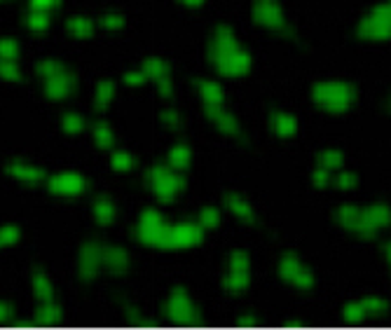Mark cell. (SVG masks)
Segmentation results:
<instances>
[{"mask_svg": "<svg viewBox=\"0 0 391 330\" xmlns=\"http://www.w3.org/2000/svg\"><path fill=\"white\" fill-rule=\"evenodd\" d=\"M19 55V45L12 38H3L0 40V61H14Z\"/></svg>", "mask_w": 391, "mask_h": 330, "instance_id": "30bf717a", "label": "cell"}, {"mask_svg": "<svg viewBox=\"0 0 391 330\" xmlns=\"http://www.w3.org/2000/svg\"><path fill=\"white\" fill-rule=\"evenodd\" d=\"M256 17L258 21H263V24H277V21L281 19V12H279V7H274V3H260L256 7Z\"/></svg>", "mask_w": 391, "mask_h": 330, "instance_id": "ba28073f", "label": "cell"}, {"mask_svg": "<svg viewBox=\"0 0 391 330\" xmlns=\"http://www.w3.org/2000/svg\"><path fill=\"white\" fill-rule=\"evenodd\" d=\"M106 24H108L110 28H118V26L125 24V19H122L120 14H108V17H106Z\"/></svg>", "mask_w": 391, "mask_h": 330, "instance_id": "7402d4cb", "label": "cell"}, {"mask_svg": "<svg viewBox=\"0 0 391 330\" xmlns=\"http://www.w3.org/2000/svg\"><path fill=\"white\" fill-rule=\"evenodd\" d=\"M272 129L277 134L281 136H290V134H295V129H298V122L293 115H288V113H277L272 118Z\"/></svg>", "mask_w": 391, "mask_h": 330, "instance_id": "8992f818", "label": "cell"}, {"mask_svg": "<svg viewBox=\"0 0 391 330\" xmlns=\"http://www.w3.org/2000/svg\"><path fill=\"white\" fill-rule=\"evenodd\" d=\"M84 181L78 171H59L50 178V190L59 195H78L82 193Z\"/></svg>", "mask_w": 391, "mask_h": 330, "instance_id": "7a4b0ae2", "label": "cell"}, {"mask_svg": "<svg viewBox=\"0 0 391 330\" xmlns=\"http://www.w3.org/2000/svg\"><path fill=\"white\" fill-rule=\"evenodd\" d=\"M10 173L14 176L17 181L21 183H30V186H35V183L42 181V171L33 164H12L10 166Z\"/></svg>", "mask_w": 391, "mask_h": 330, "instance_id": "5b68a950", "label": "cell"}, {"mask_svg": "<svg viewBox=\"0 0 391 330\" xmlns=\"http://www.w3.org/2000/svg\"><path fill=\"white\" fill-rule=\"evenodd\" d=\"M94 136H96V141L101 143V145H108V143L113 141L110 129L106 127V125H98V127H94Z\"/></svg>", "mask_w": 391, "mask_h": 330, "instance_id": "2e32d148", "label": "cell"}, {"mask_svg": "<svg viewBox=\"0 0 391 330\" xmlns=\"http://www.w3.org/2000/svg\"><path fill=\"white\" fill-rule=\"evenodd\" d=\"M14 237H17V227L5 225L3 229H0V244H12Z\"/></svg>", "mask_w": 391, "mask_h": 330, "instance_id": "ac0fdd59", "label": "cell"}, {"mask_svg": "<svg viewBox=\"0 0 391 330\" xmlns=\"http://www.w3.org/2000/svg\"><path fill=\"white\" fill-rule=\"evenodd\" d=\"M59 0H30V5H33V10L38 12H47L50 7H55Z\"/></svg>", "mask_w": 391, "mask_h": 330, "instance_id": "ffe728a7", "label": "cell"}, {"mask_svg": "<svg viewBox=\"0 0 391 330\" xmlns=\"http://www.w3.org/2000/svg\"><path fill=\"white\" fill-rule=\"evenodd\" d=\"M50 26V17H47V12H38L33 10L28 14V28L30 30H45Z\"/></svg>", "mask_w": 391, "mask_h": 330, "instance_id": "8fae6325", "label": "cell"}, {"mask_svg": "<svg viewBox=\"0 0 391 330\" xmlns=\"http://www.w3.org/2000/svg\"><path fill=\"white\" fill-rule=\"evenodd\" d=\"M202 91H204V94H202L204 101L209 106H218L220 98H223V96H220V87H218V84H213V82H204Z\"/></svg>", "mask_w": 391, "mask_h": 330, "instance_id": "7c38bea8", "label": "cell"}, {"mask_svg": "<svg viewBox=\"0 0 391 330\" xmlns=\"http://www.w3.org/2000/svg\"><path fill=\"white\" fill-rule=\"evenodd\" d=\"M183 3H188V5H197V3H202V0H183Z\"/></svg>", "mask_w": 391, "mask_h": 330, "instance_id": "603a6c76", "label": "cell"}, {"mask_svg": "<svg viewBox=\"0 0 391 330\" xmlns=\"http://www.w3.org/2000/svg\"><path fill=\"white\" fill-rule=\"evenodd\" d=\"M230 204H232V211H234V213H242V216H246V213L251 211L249 204H244L242 199H234V197H232V199H230Z\"/></svg>", "mask_w": 391, "mask_h": 330, "instance_id": "44dd1931", "label": "cell"}, {"mask_svg": "<svg viewBox=\"0 0 391 330\" xmlns=\"http://www.w3.org/2000/svg\"><path fill=\"white\" fill-rule=\"evenodd\" d=\"M64 127L71 134H78V132H82V118H80L78 113H68L66 118H64Z\"/></svg>", "mask_w": 391, "mask_h": 330, "instance_id": "5bb4252c", "label": "cell"}, {"mask_svg": "<svg viewBox=\"0 0 391 330\" xmlns=\"http://www.w3.org/2000/svg\"><path fill=\"white\" fill-rule=\"evenodd\" d=\"M366 30L373 38H385L389 35V7L380 5L378 10L370 14V19H366Z\"/></svg>", "mask_w": 391, "mask_h": 330, "instance_id": "277c9868", "label": "cell"}, {"mask_svg": "<svg viewBox=\"0 0 391 330\" xmlns=\"http://www.w3.org/2000/svg\"><path fill=\"white\" fill-rule=\"evenodd\" d=\"M188 157H190L188 148H174V155H171V159H174V166H176V169H183V166H186Z\"/></svg>", "mask_w": 391, "mask_h": 330, "instance_id": "e0dca14e", "label": "cell"}, {"mask_svg": "<svg viewBox=\"0 0 391 330\" xmlns=\"http://www.w3.org/2000/svg\"><path fill=\"white\" fill-rule=\"evenodd\" d=\"M220 68L230 75H242L249 68V57L244 55V52L234 50V45H232V47L220 50Z\"/></svg>", "mask_w": 391, "mask_h": 330, "instance_id": "3957f363", "label": "cell"}, {"mask_svg": "<svg viewBox=\"0 0 391 330\" xmlns=\"http://www.w3.org/2000/svg\"><path fill=\"white\" fill-rule=\"evenodd\" d=\"M132 155H129V152H125V150H120V152H115L113 155V166L118 169V171H125V169H129L132 166Z\"/></svg>", "mask_w": 391, "mask_h": 330, "instance_id": "4fadbf2b", "label": "cell"}, {"mask_svg": "<svg viewBox=\"0 0 391 330\" xmlns=\"http://www.w3.org/2000/svg\"><path fill=\"white\" fill-rule=\"evenodd\" d=\"M321 162H324V169L331 171V169H337L342 164V155L340 152H324V155H321Z\"/></svg>", "mask_w": 391, "mask_h": 330, "instance_id": "9a60e30c", "label": "cell"}, {"mask_svg": "<svg viewBox=\"0 0 391 330\" xmlns=\"http://www.w3.org/2000/svg\"><path fill=\"white\" fill-rule=\"evenodd\" d=\"M317 101L328 110H342L351 101V87L344 82H324L317 87Z\"/></svg>", "mask_w": 391, "mask_h": 330, "instance_id": "6da1fadb", "label": "cell"}, {"mask_svg": "<svg viewBox=\"0 0 391 330\" xmlns=\"http://www.w3.org/2000/svg\"><path fill=\"white\" fill-rule=\"evenodd\" d=\"M68 91H71V80H68L64 73H57V75H52V78H47V94L50 96L61 98V96H66Z\"/></svg>", "mask_w": 391, "mask_h": 330, "instance_id": "52a82bcc", "label": "cell"}, {"mask_svg": "<svg viewBox=\"0 0 391 330\" xmlns=\"http://www.w3.org/2000/svg\"><path fill=\"white\" fill-rule=\"evenodd\" d=\"M68 30H71L75 38H87L91 33V24L84 17H73L68 21Z\"/></svg>", "mask_w": 391, "mask_h": 330, "instance_id": "9c48e42d", "label": "cell"}, {"mask_svg": "<svg viewBox=\"0 0 391 330\" xmlns=\"http://www.w3.org/2000/svg\"><path fill=\"white\" fill-rule=\"evenodd\" d=\"M96 213H98V218H101V220H108V218L113 216V206H110V202H98V204H96Z\"/></svg>", "mask_w": 391, "mask_h": 330, "instance_id": "d6986e66", "label": "cell"}]
</instances>
